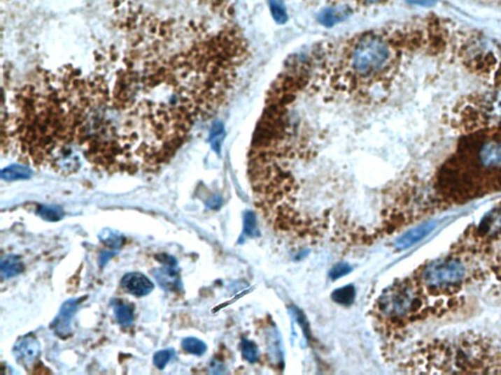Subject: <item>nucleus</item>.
<instances>
[{
	"label": "nucleus",
	"instance_id": "1",
	"mask_svg": "<svg viewBox=\"0 0 501 375\" xmlns=\"http://www.w3.org/2000/svg\"><path fill=\"white\" fill-rule=\"evenodd\" d=\"M125 41L100 49L90 75L64 66L55 88L59 130L93 168L149 172L173 158L194 122L164 55L140 31Z\"/></svg>",
	"mask_w": 501,
	"mask_h": 375
},
{
	"label": "nucleus",
	"instance_id": "2",
	"mask_svg": "<svg viewBox=\"0 0 501 375\" xmlns=\"http://www.w3.org/2000/svg\"><path fill=\"white\" fill-rule=\"evenodd\" d=\"M404 54L400 29L392 33L367 31L344 46L338 64L334 66L333 77L345 91L365 94L379 85L390 84Z\"/></svg>",
	"mask_w": 501,
	"mask_h": 375
},
{
	"label": "nucleus",
	"instance_id": "3",
	"mask_svg": "<svg viewBox=\"0 0 501 375\" xmlns=\"http://www.w3.org/2000/svg\"><path fill=\"white\" fill-rule=\"evenodd\" d=\"M421 305L416 284L402 281L393 284L381 294L375 304V313L381 320L399 323L407 320Z\"/></svg>",
	"mask_w": 501,
	"mask_h": 375
},
{
	"label": "nucleus",
	"instance_id": "4",
	"mask_svg": "<svg viewBox=\"0 0 501 375\" xmlns=\"http://www.w3.org/2000/svg\"><path fill=\"white\" fill-rule=\"evenodd\" d=\"M466 277V268L458 259H439L425 267L422 283L432 291H444L459 286Z\"/></svg>",
	"mask_w": 501,
	"mask_h": 375
},
{
	"label": "nucleus",
	"instance_id": "5",
	"mask_svg": "<svg viewBox=\"0 0 501 375\" xmlns=\"http://www.w3.org/2000/svg\"><path fill=\"white\" fill-rule=\"evenodd\" d=\"M41 347L36 338L26 337L20 339L14 348V356L19 364L24 367H31L38 357Z\"/></svg>",
	"mask_w": 501,
	"mask_h": 375
},
{
	"label": "nucleus",
	"instance_id": "6",
	"mask_svg": "<svg viewBox=\"0 0 501 375\" xmlns=\"http://www.w3.org/2000/svg\"><path fill=\"white\" fill-rule=\"evenodd\" d=\"M122 286L125 291L139 297L147 295L154 288L153 283L143 274L140 273L125 274L122 279Z\"/></svg>",
	"mask_w": 501,
	"mask_h": 375
},
{
	"label": "nucleus",
	"instance_id": "7",
	"mask_svg": "<svg viewBox=\"0 0 501 375\" xmlns=\"http://www.w3.org/2000/svg\"><path fill=\"white\" fill-rule=\"evenodd\" d=\"M164 257H166V263L164 261L162 262L166 266L156 272L155 278L158 279L159 284L164 288L173 291V289L178 288L179 286L178 271L176 269V263L174 259L167 256V255H164Z\"/></svg>",
	"mask_w": 501,
	"mask_h": 375
},
{
	"label": "nucleus",
	"instance_id": "8",
	"mask_svg": "<svg viewBox=\"0 0 501 375\" xmlns=\"http://www.w3.org/2000/svg\"><path fill=\"white\" fill-rule=\"evenodd\" d=\"M433 229V223H427V224L414 228V229L410 230L409 232H407V234L400 237V239L395 242V247L400 250L409 249V247L414 246L416 242L421 241V240L423 239L425 236H427Z\"/></svg>",
	"mask_w": 501,
	"mask_h": 375
},
{
	"label": "nucleus",
	"instance_id": "9",
	"mask_svg": "<svg viewBox=\"0 0 501 375\" xmlns=\"http://www.w3.org/2000/svg\"><path fill=\"white\" fill-rule=\"evenodd\" d=\"M77 308V301L69 300L64 304L60 315L55 321V330L60 337H66L70 332V322Z\"/></svg>",
	"mask_w": 501,
	"mask_h": 375
},
{
	"label": "nucleus",
	"instance_id": "10",
	"mask_svg": "<svg viewBox=\"0 0 501 375\" xmlns=\"http://www.w3.org/2000/svg\"><path fill=\"white\" fill-rule=\"evenodd\" d=\"M348 16V8L343 7H335V8L324 9L320 14L318 15L319 23L323 24L325 27H333L334 24L343 22L344 20Z\"/></svg>",
	"mask_w": 501,
	"mask_h": 375
},
{
	"label": "nucleus",
	"instance_id": "11",
	"mask_svg": "<svg viewBox=\"0 0 501 375\" xmlns=\"http://www.w3.org/2000/svg\"><path fill=\"white\" fill-rule=\"evenodd\" d=\"M0 268H1L4 277L12 278L23 272L24 265L19 257L15 256V255H8V256L2 258Z\"/></svg>",
	"mask_w": 501,
	"mask_h": 375
},
{
	"label": "nucleus",
	"instance_id": "12",
	"mask_svg": "<svg viewBox=\"0 0 501 375\" xmlns=\"http://www.w3.org/2000/svg\"><path fill=\"white\" fill-rule=\"evenodd\" d=\"M31 176V169L24 166H11L1 171V178L6 181L29 179Z\"/></svg>",
	"mask_w": 501,
	"mask_h": 375
},
{
	"label": "nucleus",
	"instance_id": "13",
	"mask_svg": "<svg viewBox=\"0 0 501 375\" xmlns=\"http://www.w3.org/2000/svg\"><path fill=\"white\" fill-rule=\"evenodd\" d=\"M355 298V289L353 286H346L336 289L332 293V299L340 305L348 306L353 303Z\"/></svg>",
	"mask_w": 501,
	"mask_h": 375
},
{
	"label": "nucleus",
	"instance_id": "14",
	"mask_svg": "<svg viewBox=\"0 0 501 375\" xmlns=\"http://www.w3.org/2000/svg\"><path fill=\"white\" fill-rule=\"evenodd\" d=\"M269 9L272 18L277 24H283L288 21V13L281 0H269Z\"/></svg>",
	"mask_w": 501,
	"mask_h": 375
},
{
	"label": "nucleus",
	"instance_id": "15",
	"mask_svg": "<svg viewBox=\"0 0 501 375\" xmlns=\"http://www.w3.org/2000/svg\"><path fill=\"white\" fill-rule=\"evenodd\" d=\"M183 347L186 352L196 356H202L207 351L205 343L194 337L185 338L183 341Z\"/></svg>",
	"mask_w": 501,
	"mask_h": 375
},
{
	"label": "nucleus",
	"instance_id": "16",
	"mask_svg": "<svg viewBox=\"0 0 501 375\" xmlns=\"http://www.w3.org/2000/svg\"><path fill=\"white\" fill-rule=\"evenodd\" d=\"M115 314H116V318L120 325L127 327L134 321V311L132 307L125 304H117L115 306Z\"/></svg>",
	"mask_w": 501,
	"mask_h": 375
},
{
	"label": "nucleus",
	"instance_id": "17",
	"mask_svg": "<svg viewBox=\"0 0 501 375\" xmlns=\"http://www.w3.org/2000/svg\"><path fill=\"white\" fill-rule=\"evenodd\" d=\"M39 216L43 218L46 221L55 222L62 219L64 216L63 210L59 207L54 205H43L38 209Z\"/></svg>",
	"mask_w": 501,
	"mask_h": 375
},
{
	"label": "nucleus",
	"instance_id": "18",
	"mask_svg": "<svg viewBox=\"0 0 501 375\" xmlns=\"http://www.w3.org/2000/svg\"><path fill=\"white\" fill-rule=\"evenodd\" d=\"M241 352L243 358L249 362H255L259 360L260 352L257 345L248 339H243L241 342Z\"/></svg>",
	"mask_w": 501,
	"mask_h": 375
},
{
	"label": "nucleus",
	"instance_id": "19",
	"mask_svg": "<svg viewBox=\"0 0 501 375\" xmlns=\"http://www.w3.org/2000/svg\"><path fill=\"white\" fill-rule=\"evenodd\" d=\"M244 233L250 237H255L260 235L257 218L253 212H247L244 214Z\"/></svg>",
	"mask_w": 501,
	"mask_h": 375
},
{
	"label": "nucleus",
	"instance_id": "20",
	"mask_svg": "<svg viewBox=\"0 0 501 375\" xmlns=\"http://www.w3.org/2000/svg\"><path fill=\"white\" fill-rule=\"evenodd\" d=\"M351 272H352V267L348 263H338L331 269L329 276H330L331 279L336 281V279L350 274Z\"/></svg>",
	"mask_w": 501,
	"mask_h": 375
},
{
	"label": "nucleus",
	"instance_id": "21",
	"mask_svg": "<svg viewBox=\"0 0 501 375\" xmlns=\"http://www.w3.org/2000/svg\"><path fill=\"white\" fill-rule=\"evenodd\" d=\"M173 352L171 350H163V351L157 352L154 356L155 366L160 369H163L168 365L171 358L173 357Z\"/></svg>",
	"mask_w": 501,
	"mask_h": 375
},
{
	"label": "nucleus",
	"instance_id": "22",
	"mask_svg": "<svg viewBox=\"0 0 501 375\" xmlns=\"http://www.w3.org/2000/svg\"><path fill=\"white\" fill-rule=\"evenodd\" d=\"M222 198H220V196H215V197H213L209 200L207 205L211 209H218V208L222 207Z\"/></svg>",
	"mask_w": 501,
	"mask_h": 375
},
{
	"label": "nucleus",
	"instance_id": "23",
	"mask_svg": "<svg viewBox=\"0 0 501 375\" xmlns=\"http://www.w3.org/2000/svg\"><path fill=\"white\" fill-rule=\"evenodd\" d=\"M409 1L421 6H433L436 4L437 0H409Z\"/></svg>",
	"mask_w": 501,
	"mask_h": 375
},
{
	"label": "nucleus",
	"instance_id": "24",
	"mask_svg": "<svg viewBox=\"0 0 501 375\" xmlns=\"http://www.w3.org/2000/svg\"><path fill=\"white\" fill-rule=\"evenodd\" d=\"M358 1L362 2V3L365 4L372 5L381 3V2L385 1V0H358Z\"/></svg>",
	"mask_w": 501,
	"mask_h": 375
}]
</instances>
